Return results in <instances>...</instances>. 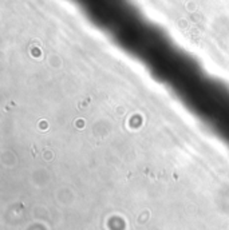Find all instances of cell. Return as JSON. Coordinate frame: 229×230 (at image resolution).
I'll return each instance as SVG.
<instances>
[{"instance_id":"cell-1","label":"cell","mask_w":229,"mask_h":230,"mask_svg":"<svg viewBox=\"0 0 229 230\" xmlns=\"http://www.w3.org/2000/svg\"><path fill=\"white\" fill-rule=\"evenodd\" d=\"M115 48L229 149V83L224 78L150 16L126 32Z\"/></svg>"}]
</instances>
